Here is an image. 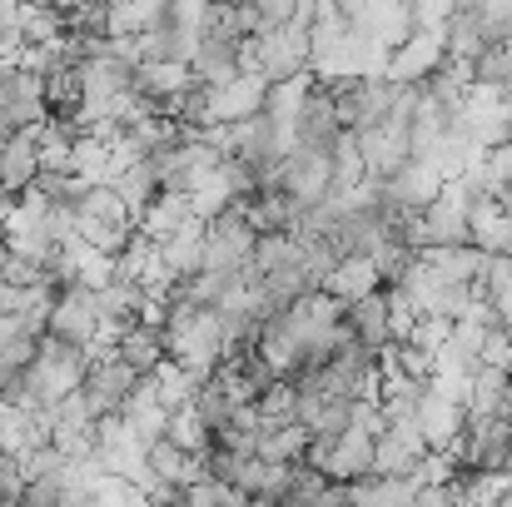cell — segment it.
Returning a JSON list of instances; mask_svg holds the SVG:
<instances>
[{"label":"cell","mask_w":512,"mask_h":507,"mask_svg":"<svg viewBox=\"0 0 512 507\" xmlns=\"http://www.w3.org/2000/svg\"><path fill=\"white\" fill-rule=\"evenodd\" d=\"M85 368H90V348H85V343H65V338H55V334H40L35 338V358L25 363L30 408L75 393L80 378H85Z\"/></svg>","instance_id":"cell-1"},{"label":"cell","mask_w":512,"mask_h":507,"mask_svg":"<svg viewBox=\"0 0 512 507\" xmlns=\"http://www.w3.org/2000/svg\"><path fill=\"white\" fill-rule=\"evenodd\" d=\"M448 125H458L478 150H498L512 130L508 95H498V90H488V85H468V90H463V105H458V115H453Z\"/></svg>","instance_id":"cell-2"},{"label":"cell","mask_w":512,"mask_h":507,"mask_svg":"<svg viewBox=\"0 0 512 507\" xmlns=\"http://www.w3.org/2000/svg\"><path fill=\"white\" fill-rule=\"evenodd\" d=\"M135 388H140V373H135L130 363H120L115 353L90 358V368H85V378H80V398H85L90 418H115V413L130 403Z\"/></svg>","instance_id":"cell-3"},{"label":"cell","mask_w":512,"mask_h":507,"mask_svg":"<svg viewBox=\"0 0 512 507\" xmlns=\"http://www.w3.org/2000/svg\"><path fill=\"white\" fill-rule=\"evenodd\" d=\"M254 229L244 219V204L219 209L214 219H204V269H244L254 254Z\"/></svg>","instance_id":"cell-4"},{"label":"cell","mask_w":512,"mask_h":507,"mask_svg":"<svg viewBox=\"0 0 512 507\" xmlns=\"http://www.w3.org/2000/svg\"><path fill=\"white\" fill-rule=\"evenodd\" d=\"M358 135V155H363V169L373 174V179H388V174H398V169L413 160V140H408V125L403 120H378V125H363V130H353Z\"/></svg>","instance_id":"cell-5"},{"label":"cell","mask_w":512,"mask_h":507,"mask_svg":"<svg viewBox=\"0 0 512 507\" xmlns=\"http://www.w3.org/2000/svg\"><path fill=\"white\" fill-rule=\"evenodd\" d=\"M279 189L294 194L304 209H314L319 199H329V194H334V165H329V155L294 145V150L279 160Z\"/></svg>","instance_id":"cell-6"},{"label":"cell","mask_w":512,"mask_h":507,"mask_svg":"<svg viewBox=\"0 0 512 507\" xmlns=\"http://www.w3.org/2000/svg\"><path fill=\"white\" fill-rule=\"evenodd\" d=\"M95 329H100L95 289H80V284H70V289H60V294L50 299V319H45V334L65 338V343H85V348H90Z\"/></svg>","instance_id":"cell-7"},{"label":"cell","mask_w":512,"mask_h":507,"mask_svg":"<svg viewBox=\"0 0 512 507\" xmlns=\"http://www.w3.org/2000/svg\"><path fill=\"white\" fill-rule=\"evenodd\" d=\"M264 95H269V80L254 70H239L229 85L209 90V125H244L264 115Z\"/></svg>","instance_id":"cell-8"},{"label":"cell","mask_w":512,"mask_h":507,"mask_svg":"<svg viewBox=\"0 0 512 507\" xmlns=\"http://www.w3.org/2000/svg\"><path fill=\"white\" fill-rule=\"evenodd\" d=\"M433 448L423 443V433L413 423H388L373 438V473L378 478H413V468L428 458Z\"/></svg>","instance_id":"cell-9"},{"label":"cell","mask_w":512,"mask_h":507,"mask_svg":"<svg viewBox=\"0 0 512 507\" xmlns=\"http://www.w3.org/2000/svg\"><path fill=\"white\" fill-rule=\"evenodd\" d=\"M443 60H448V55H443V35H438V30H413L398 50H388L383 75H388L393 85H423Z\"/></svg>","instance_id":"cell-10"},{"label":"cell","mask_w":512,"mask_h":507,"mask_svg":"<svg viewBox=\"0 0 512 507\" xmlns=\"http://www.w3.org/2000/svg\"><path fill=\"white\" fill-rule=\"evenodd\" d=\"M244 70V40H224V35H199L194 55H189V75L209 90L229 85Z\"/></svg>","instance_id":"cell-11"},{"label":"cell","mask_w":512,"mask_h":507,"mask_svg":"<svg viewBox=\"0 0 512 507\" xmlns=\"http://www.w3.org/2000/svg\"><path fill=\"white\" fill-rule=\"evenodd\" d=\"M438 189H443L438 169L428 160H408L398 174L383 179V204H393V209H428L438 199Z\"/></svg>","instance_id":"cell-12"},{"label":"cell","mask_w":512,"mask_h":507,"mask_svg":"<svg viewBox=\"0 0 512 507\" xmlns=\"http://www.w3.org/2000/svg\"><path fill=\"white\" fill-rule=\"evenodd\" d=\"M339 135H343V125H339V115H334V100H329V90H324V85H314V90L304 95L299 120H294V140H299L304 150L329 155Z\"/></svg>","instance_id":"cell-13"},{"label":"cell","mask_w":512,"mask_h":507,"mask_svg":"<svg viewBox=\"0 0 512 507\" xmlns=\"http://www.w3.org/2000/svg\"><path fill=\"white\" fill-rule=\"evenodd\" d=\"M413 428L423 433V443H428L433 453H443V448H453V443L463 438L468 413H463L458 403L438 398V393H423V403H418V413H413Z\"/></svg>","instance_id":"cell-14"},{"label":"cell","mask_w":512,"mask_h":507,"mask_svg":"<svg viewBox=\"0 0 512 507\" xmlns=\"http://www.w3.org/2000/svg\"><path fill=\"white\" fill-rule=\"evenodd\" d=\"M343 324H348L353 343H363V348H373V353L393 348V324H388V304H383V289H373V294H363V299L343 304Z\"/></svg>","instance_id":"cell-15"},{"label":"cell","mask_w":512,"mask_h":507,"mask_svg":"<svg viewBox=\"0 0 512 507\" xmlns=\"http://www.w3.org/2000/svg\"><path fill=\"white\" fill-rule=\"evenodd\" d=\"M418 259H423L443 284H478V279H483V264H488V254L473 249V244H423Z\"/></svg>","instance_id":"cell-16"},{"label":"cell","mask_w":512,"mask_h":507,"mask_svg":"<svg viewBox=\"0 0 512 507\" xmlns=\"http://www.w3.org/2000/svg\"><path fill=\"white\" fill-rule=\"evenodd\" d=\"M40 174V155H35V135L30 130H10L0 145V189L5 194H25Z\"/></svg>","instance_id":"cell-17"},{"label":"cell","mask_w":512,"mask_h":507,"mask_svg":"<svg viewBox=\"0 0 512 507\" xmlns=\"http://www.w3.org/2000/svg\"><path fill=\"white\" fill-rule=\"evenodd\" d=\"M120 423L150 448V443H160L165 438V423H170V408H160V398H155V383H150V373L140 378V388L130 393V403L120 408Z\"/></svg>","instance_id":"cell-18"},{"label":"cell","mask_w":512,"mask_h":507,"mask_svg":"<svg viewBox=\"0 0 512 507\" xmlns=\"http://www.w3.org/2000/svg\"><path fill=\"white\" fill-rule=\"evenodd\" d=\"M160 264H165L170 279H189V274L204 269V224H199V219L179 224L174 234L160 239Z\"/></svg>","instance_id":"cell-19"},{"label":"cell","mask_w":512,"mask_h":507,"mask_svg":"<svg viewBox=\"0 0 512 507\" xmlns=\"http://www.w3.org/2000/svg\"><path fill=\"white\" fill-rule=\"evenodd\" d=\"M145 463H150V473H155L160 483H170V488H189V483L204 478V453H184V448H174L170 438L150 443V448H145Z\"/></svg>","instance_id":"cell-20"},{"label":"cell","mask_w":512,"mask_h":507,"mask_svg":"<svg viewBox=\"0 0 512 507\" xmlns=\"http://www.w3.org/2000/svg\"><path fill=\"white\" fill-rule=\"evenodd\" d=\"M373 289H383V279H378V269H373L368 254L339 259V264L329 269V279H324V294H334L339 304H353V299H363V294H373Z\"/></svg>","instance_id":"cell-21"},{"label":"cell","mask_w":512,"mask_h":507,"mask_svg":"<svg viewBox=\"0 0 512 507\" xmlns=\"http://www.w3.org/2000/svg\"><path fill=\"white\" fill-rule=\"evenodd\" d=\"M483 45H493L488 40V30H483V15H478V5H458V15L443 25V55L448 60H478L483 55Z\"/></svg>","instance_id":"cell-22"},{"label":"cell","mask_w":512,"mask_h":507,"mask_svg":"<svg viewBox=\"0 0 512 507\" xmlns=\"http://www.w3.org/2000/svg\"><path fill=\"white\" fill-rule=\"evenodd\" d=\"M503 234H508V209H503V199H493V194L473 199V209H468V244L483 249V254H498V249H503Z\"/></svg>","instance_id":"cell-23"},{"label":"cell","mask_w":512,"mask_h":507,"mask_svg":"<svg viewBox=\"0 0 512 507\" xmlns=\"http://www.w3.org/2000/svg\"><path fill=\"white\" fill-rule=\"evenodd\" d=\"M309 443H314V433L304 428V423H279V428H264L259 433V443H254V458H264V463H304V453H309Z\"/></svg>","instance_id":"cell-24"},{"label":"cell","mask_w":512,"mask_h":507,"mask_svg":"<svg viewBox=\"0 0 512 507\" xmlns=\"http://www.w3.org/2000/svg\"><path fill=\"white\" fill-rule=\"evenodd\" d=\"M508 368H478L473 373V393H468V423H483V418H498L508 413Z\"/></svg>","instance_id":"cell-25"},{"label":"cell","mask_w":512,"mask_h":507,"mask_svg":"<svg viewBox=\"0 0 512 507\" xmlns=\"http://www.w3.org/2000/svg\"><path fill=\"white\" fill-rule=\"evenodd\" d=\"M130 85L140 95H150V100H170V95L194 85V75H189L184 60H145V65H135V80Z\"/></svg>","instance_id":"cell-26"},{"label":"cell","mask_w":512,"mask_h":507,"mask_svg":"<svg viewBox=\"0 0 512 507\" xmlns=\"http://www.w3.org/2000/svg\"><path fill=\"white\" fill-rule=\"evenodd\" d=\"M115 358H120V363H130V368L145 378V373H155V368L165 363V338H160V329L130 324V329L120 334V343H115Z\"/></svg>","instance_id":"cell-27"},{"label":"cell","mask_w":512,"mask_h":507,"mask_svg":"<svg viewBox=\"0 0 512 507\" xmlns=\"http://www.w3.org/2000/svg\"><path fill=\"white\" fill-rule=\"evenodd\" d=\"M110 189L125 199V209L140 219L150 204H155V194H160V174H155V165L150 160H135V165H125L115 179H110Z\"/></svg>","instance_id":"cell-28"},{"label":"cell","mask_w":512,"mask_h":507,"mask_svg":"<svg viewBox=\"0 0 512 507\" xmlns=\"http://www.w3.org/2000/svg\"><path fill=\"white\" fill-rule=\"evenodd\" d=\"M15 20H20V45H60L65 35V15L45 0H20Z\"/></svg>","instance_id":"cell-29"},{"label":"cell","mask_w":512,"mask_h":507,"mask_svg":"<svg viewBox=\"0 0 512 507\" xmlns=\"http://www.w3.org/2000/svg\"><path fill=\"white\" fill-rule=\"evenodd\" d=\"M189 219H194V214H189V194H170V189H160V194H155V204L135 219V229H140V234H150V239L160 244L165 234H174V229H179V224H189Z\"/></svg>","instance_id":"cell-30"},{"label":"cell","mask_w":512,"mask_h":507,"mask_svg":"<svg viewBox=\"0 0 512 507\" xmlns=\"http://www.w3.org/2000/svg\"><path fill=\"white\" fill-rule=\"evenodd\" d=\"M70 174L85 184H110V145L95 140L90 130H80L70 140Z\"/></svg>","instance_id":"cell-31"},{"label":"cell","mask_w":512,"mask_h":507,"mask_svg":"<svg viewBox=\"0 0 512 507\" xmlns=\"http://www.w3.org/2000/svg\"><path fill=\"white\" fill-rule=\"evenodd\" d=\"M75 214H85V219H105V224H125V229H135V214L125 209V199L110 189V184H85L80 189V199H75Z\"/></svg>","instance_id":"cell-32"},{"label":"cell","mask_w":512,"mask_h":507,"mask_svg":"<svg viewBox=\"0 0 512 507\" xmlns=\"http://www.w3.org/2000/svg\"><path fill=\"white\" fill-rule=\"evenodd\" d=\"M189 408H194V418L209 428V438H214V433H224V428H229V418H234V403H229V393L219 388V378H214V373L194 388Z\"/></svg>","instance_id":"cell-33"},{"label":"cell","mask_w":512,"mask_h":507,"mask_svg":"<svg viewBox=\"0 0 512 507\" xmlns=\"http://www.w3.org/2000/svg\"><path fill=\"white\" fill-rule=\"evenodd\" d=\"M254 408H259V418H264V428H279V423H299V388H294V378H274L259 398H254Z\"/></svg>","instance_id":"cell-34"},{"label":"cell","mask_w":512,"mask_h":507,"mask_svg":"<svg viewBox=\"0 0 512 507\" xmlns=\"http://www.w3.org/2000/svg\"><path fill=\"white\" fill-rule=\"evenodd\" d=\"M150 383H155V398H160V408H184L189 398H194V388H199V378L194 373H184L174 358H165L155 373H150Z\"/></svg>","instance_id":"cell-35"},{"label":"cell","mask_w":512,"mask_h":507,"mask_svg":"<svg viewBox=\"0 0 512 507\" xmlns=\"http://www.w3.org/2000/svg\"><path fill=\"white\" fill-rule=\"evenodd\" d=\"M329 165H334V189H353V184H363V179H368L363 155H358V135H353V130H343L339 140H334Z\"/></svg>","instance_id":"cell-36"},{"label":"cell","mask_w":512,"mask_h":507,"mask_svg":"<svg viewBox=\"0 0 512 507\" xmlns=\"http://www.w3.org/2000/svg\"><path fill=\"white\" fill-rule=\"evenodd\" d=\"M165 438H170L174 448H184V453H204V448L214 443V438H209V428L194 418V408H189V403L170 413V423H165Z\"/></svg>","instance_id":"cell-37"},{"label":"cell","mask_w":512,"mask_h":507,"mask_svg":"<svg viewBox=\"0 0 512 507\" xmlns=\"http://www.w3.org/2000/svg\"><path fill=\"white\" fill-rule=\"evenodd\" d=\"M368 259H373V269H378V279H383V284H403V274L413 269V259H418V254H413L403 239H383Z\"/></svg>","instance_id":"cell-38"},{"label":"cell","mask_w":512,"mask_h":507,"mask_svg":"<svg viewBox=\"0 0 512 507\" xmlns=\"http://www.w3.org/2000/svg\"><path fill=\"white\" fill-rule=\"evenodd\" d=\"M0 284H10V289H40V259L10 249V254L0 259Z\"/></svg>","instance_id":"cell-39"},{"label":"cell","mask_w":512,"mask_h":507,"mask_svg":"<svg viewBox=\"0 0 512 507\" xmlns=\"http://www.w3.org/2000/svg\"><path fill=\"white\" fill-rule=\"evenodd\" d=\"M458 15V0H408V20H413V30H438L443 35V25Z\"/></svg>","instance_id":"cell-40"},{"label":"cell","mask_w":512,"mask_h":507,"mask_svg":"<svg viewBox=\"0 0 512 507\" xmlns=\"http://www.w3.org/2000/svg\"><path fill=\"white\" fill-rule=\"evenodd\" d=\"M478 368H508L512 373V329H488V334H483Z\"/></svg>","instance_id":"cell-41"},{"label":"cell","mask_w":512,"mask_h":507,"mask_svg":"<svg viewBox=\"0 0 512 507\" xmlns=\"http://www.w3.org/2000/svg\"><path fill=\"white\" fill-rule=\"evenodd\" d=\"M15 507H60V478H25Z\"/></svg>","instance_id":"cell-42"},{"label":"cell","mask_w":512,"mask_h":507,"mask_svg":"<svg viewBox=\"0 0 512 507\" xmlns=\"http://www.w3.org/2000/svg\"><path fill=\"white\" fill-rule=\"evenodd\" d=\"M249 10H254L259 30H279V25H289L299 15V0H254Z\"/></svg>","instance_id":"cell-43"},{"label":"cell","mask_w":512,"mask_h":507,"mask_svg":"<svg viewBox=\"0 0 512 507\" xmlns=\"http://www.w3.org/2000/svg\"><path fill=\"white\" fill-rule=\"evenodd\" d=\"M20 488H25V473H20V458H10V453H0V503H15V498H20Z\"/></svg>","instance_id":"cell-44"},{"label":"cell","mask_w":512,"mask_h":507,"mask_svg":"<svg viewBox=\"0 0 512 507\" xmlns=\"http://www.w3.org/2000/svg\"><path fill=\"white\" fill-rule=\"evenodd\" d=\"M408 507H458V498H453V488H448V483H443V488H428V483L418 488V483H413Z\"/></svg>","instance_id":"cell-45"},{"label":"cell","mask_w":512,"mask_h":507,"mask_svg":"<svg viewBox=\"0 0 512 507\" xmlns=\"http://www.w3.org/2000/svg\"><path fill=\"white\" fill-rule=\"evenodd\" d=\"M334 10H339L343 25H358V20H363V10H368V0H334Z\"/></svg>","instance_id":"cell-46"},{"label":"cell","mask_w":512,"mask_h":507,"mask_svg":"<svg viewBox=\"0 0 512 507\" xmlns=\"http://www.w3.org/2000/svg\"><path fill=\"white\" fill-rule=\"evenodd\" d=\"M10 209H15V194H5V189H0V224L10 219Z\"/></svg>","instance_id":"cell-47"},{"label":"cell","mask_w":512,"mask_h":507,"mask_svg":"<svg viewBox=\"0 0 512 507\" xmlns=\"http://www.w3.org/2000/svg\"><path fill=\"white\" fill-rule=\"evenodd\" d=\"M45 5H55V10H60V15H70V10H80V5H85V0H45Z\"/></svg>","instance_id":"cell-48"},{"label":"cell","mask_w":512,"mask_h":507,"mask_svg":"<svg viewBox=\"0 0 512 507\" xmlns=\"http://www.w3.org/2000/svg\"><path fill=\"white\" fill-rule=\"evenodd\" d=\"M493 199H503V209H512V179L503 184V189H498V194H493Z\"/></svg>","instance_id":"cell-49"},{"label":"cell","mask_w":512,"mask_h":507,"mask_svg":"<svg viewBox=\"0 0 512 507\" xmlns=\"http://www.w3.org/2000/svg\"><path fill=\"white\" fill-rule=\"evenodd\" d=\"M224 5H234V10H249V5H254V0H224Z\"/></svg>","instance_id":"cell-50"},{"label":"cell","mask_w":512,"mask_h":507,"mask_svg":"<svg viewBox=\"0 0 512 507\" xmlns=\"http://www.w3.org/2000/svg\"><path fill=\"white\" fill-rule=\"evenodd\" d=\"M249 507H274V503H264V498H249Z\"/></svg>","instance_id":"cell-51"},{"label":"cell","mask_w":512,"mask_h":507,"mask_svg":"<svg viewBox=\"0 0 512 507\" xmlns=\"http://www.w3.org/2000/svg\"><path fill=\"white\" fill-rule=\"evenodd\" d=\"M503 473H508V488H512V463H508V468H503Z\"/></svg>","instance_id":"cell-52"},{"label":"cell","mask_w":512,"mask_h":507,"mask_svg":"<svg viewBox=\"0 0 512 507\" xmlns=\"http://www.w3.org/2000/svg\"><path fill=\"white\" fill-rule=\"evenodd\" d=\"M0 507H15V503H0Z\"/></svg>","instance_id":"cell-53"},{"label":"cell","mask_w":512,"mask_h":507,"mask_svg":"<svg viewBox=\"0 0 512 507\" xmlns=\"http://www.w3.org/2000/svg\"><path fill=\"white\" fill-rule=\"evenodd\" d=\"M508 105H512V95H508Z\"/></svg>","instance_id":"cell-54"}]
</instances>
